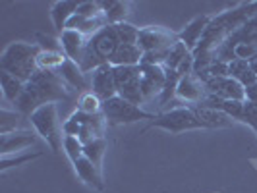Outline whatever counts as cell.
I'll use <instances>...</instances> for the list:
<instances>
[{
	"label": "cell",
	"mask_w": 257,
	"mask_h": 193,
	"mask_svg": "<svg viewBox=\"0 0 257 193\" xmlns=\"http://www.w3.org/2000/svg\"><path fill=\"white\" fill-rule=\"evenodd\" d=\"M103 114L110 126L134 124V122H140V120H151V122H153L155 116H157V114H153V112L143 110L142 106H136V104L124 101V99L118 97V95L112 97V99H108V101H104Z\"/></svg>",
	"instance_id": "obj_6"
},
{
	"label": "cell",
	"mask_w": 257,
	"mask_h": 193,
	"mask_svg": "<svg viewBox=\"0 0 257 193\" xmlns=\"http://www.w3.org/2000/svg\"><path fill=\"white\" fill-rule=\"evenodd\" d=\"M207 89L205 83L195 76V74H188L180 79L178 83V91H176V97H180L184 103H188L190 106H197V104H203V101L207 99Z\"/></svg>",
	"instance_id": "obj_12"
},
{
	"label": "cell",
	"mask_w": 257,
	"mask_h": 193,
	"mask_svg": "<svg viewBox=\"0 0 257 193\" xmlns=\"http://www.w3.org/2000/svg\"><path fill=\"white\" fill-rule=\"evenodd\" d=\"M193 110L201 118V122L207 128H228V126H232V120L220 110H213V108H205V106H193Z\"/></svg>",
	"instance_id": "obj_22"
},
{
	"label": "cell",
	"mask_w": 257,
	"mask_h": 193,
	"mask_svg": "<svg viewBox=\"0 0 257 193\" xmlns=\"http://www.w3.org/2000/svg\"><path fill=\"white\" fill-rule=\"evenodd\" d=\"M70 91L72 89L66 85L64 79L56 72L39 70L37 74L31 77V81L26 83V91H24L22 99L16 103V108L22 114L31 116L43 104L68 101L72 97Z\"/></svg>",
	"instance_id": "obj_1"
},
{
	"label": "cell",
	"mask_w": 257,
	"mask_h": 193,
	"mask_svg": "<svg viewBox=\"0 0 257 193\" xmlns=\"http://www.w3.org/2000/svg\"><path fill=\"white\" fill-rule=\"evenodd\" d=\"M142 95L145 103L153 101L161 95L167 83V70L165 66H142Z\"/></svg>",
	"instance_id": "obj_11"
},
{
	"label": "cell",
	"mask_w": 257,
	"mask_h": 193,
	"mask_svg": "<svg viewBox=\"0 0 257 193\" xmlns=\"http://www.w3.org/2000/svg\"><path fill=\"white\" fill-rule=\"evenodd\" d=\"M58 39H60V45H62L66 58L74 60L76 64H81L89 39L85 37L83 33H79V31H74V29H66L62 35H58Z\"/></svg>",
	"instance_id": "obj_14"
},
{
	"label": "cell",
	"mask_w": 257,
	"mask_h": 193,
	"mask_svg": "<svg viewBox=\"0 0 257 193\" xmlns=\"http://www.w3.org/2000/svg\"><path fill=\"white\" fill-rule=\"evenodd\" d=\"M120 45V39H118V33H116L114 26H106L103 27L97 35L87 41V49H85V54H83V60H81V70L87 74V72H93L97 70L99 66L108 64L110 56L114 54V51Z\"/></svg>",
	"instance_id": "obj_3"
},
{
	"label": "cell",
	"mask_w": 257,
	"mask_h": 193,
	"mask_svg": "<svg viewBox=\"0 0 257 193\" xmlns=\"http://www.w3.org/2000/svg\"><path fill=\"white\" fill-rule=\"evenodd\" d=\"M83 143L74 135H64V153L72 160V164H76L79 158H83Z\"/></svg>",
	"instance_id": "obj_28"
},
{
	"label": "cell",
	"mask_w": 257,
	"mask_h": 193,
	"mask_svg": "<svg viewBox=\"0 0 257 193\" xmlns=\"http://www.w3.org/2000/svg\"><path fill=\"white\" fill-rule=\"evenodd\" d=\"M205 83L209 95H217L224 101H245V87L232 77H199Z\"/></svg>",
	"instance_id": "obj_8"
},
{
	"label": "cell",
	"mask_w": 257,
	"mask_h": 193,
	"mask_svg": "<svg viewBox=\"0 0 257 193\" xmlns=\"http://www.w3.org/2000/svg\"><path fill=\"white\" fill-rule=\"evenodd\" d=\"M180 41L178 33L168 31L163 27H143L140 29V39L138 47L143 52H155V51H170L176 43Z\"/></svg>",
	"instance_id": "obj_7"
},
{
	"label": "cell",
	"mask_w": 257,
	"mask_h": 193,
	"mask_svg": "<svg viewBox=\"0 0 257 193\" xmlns=\"http://www.w3.org/2000/svg\"><path fill=\"white\" fill-rule=\"evenodd\" d=\"M242 122L247 124L249 128L257 133V103H244V112H242Z\"/></svg>",
	"instance_id": "obj_34"
},
{
	"label": "cell",
	"mask_w": 257,
	"mask_h": 193,
	"mask_svg": "<svg viewBox=\"0 0 257 193\" xmlns=\"http://www.w3.org/2000/svg\"><path fill=\"white\" fill-rule=\"evenodd\" d=\"M37 143V133L27 129H12L8 133H2L0 137V154L12 156V154L26 153V149Z\"/></svg>",
	"instance_id": "obj_9"
},
{
	"label": "cell",
	"mask_w": 257,
	"mask_h": 193,
	"mask_svg": "<svg viewBox=\"0 0 257 193\" xmlns=\"http://www.w3.org/2000/svg\"><path fill=\"white\" fill-rule=\"evenodd\" d=\"M83 112H72L70 118L66 120L64 124H62V131H64V135H74V137H79V131H81V126H83Z\"/></svg>",
	"instance_id": "obj_30"
},
{
	"label": "cell",
	"mask_w": 257,
	"mask_h": 193,
	"mask_svg": "<svg viewBox=\"0 0 257 193\" xmlns=\"http://www.w3.org/2000/svg\"><path fill=\"white\" fill-rule=\"evenodd\" d=\"M29 122L35 128L37 135H41L45 141L49 143L52 153H60L64 149V131H62V124H60V118H58L56 103L39 106L37 110L29 116Z\"/></svg>",
	"instance_id": "obj_4"
},
{
	"label": "cell",
	"mask_w": 257,
	"mask_h": 193,
	"mask_svg": "<svg viewBox=\"0 0 257 193\" xmlns=\"http://www.w3.org/2000/svg\"><path fill=\"white\" fill-rule=\"evenodd\" d=\"M77 178L83 181L85 185H89L91 189L95 191H104V180H103V172L95 166L91 160H87L85 156L79 158L76 164H74Z\"/></svg>",
	"instance_id": "obj_16"
},
{
	"label": "cell",
	"mask_w": 257,
	"mask_h": 193,
	"mask_svg": "<svg viewBox=\"0 0 257 193\" xmlns=\"http://www.w3.org/2000/svg\"><path fill=\"white\" fill-rule=\"evenodd\" d=\"M143 51L138 45H124L120 43L118 49L114 51V54L110 56L108 64L110 66H140L142 64Z\"/></svg>",
	"instance_id": "obj_18"
},
{
	"label": "cell",
	"mask_w": 257,
	"mask_h": 193,
	"mask_svg": "<svg viewBox=\"0 0 257 193\" xmlns=\"http://www.w3.org/2000/svg\"><path fill=\"white\" fill-rule=\"evenodd\" d=\"M165 70H167V68H165ZM180 79H182V76L176 72V70H167V83H165V89H163V93H161L159 103L167 104L176 97V91H178Z\"/></svg>",
	"instance_id": "obj_27"
},
{
	"label": "cell",
	"mask_w": 257,
	"mask_h": 193,
	"mask_svg": "<svg viewBox=\"0 0 257 193\" xmlns=\"http://www.w3.org/2000/svg\"><path fill=\"white\" fill-rule=\"evenodd\" d=\"M39 54H41V47L37 43L14 41L4 49L2 56H0V72L12 74L20 81L27 83L39 72Z\"/></svg>",
	"instance_id": "obj_2"
},
{
	"label": "cell",
	"mask_w": 257,
	"mask_h": 193,
	"mask_svg": "<svg viewBox=\"0 0 257 193\" xmlns=\"http://www.w3.org/2000/svg\"><path fill=\"white\" fill-rule=\"evenodd\" d=\"M228 77L236 79L244 87L257 83V76L249 66V60H232V62H228Z\"/></svg>",
	"instance_id": "obj_20"
},
{
	"label": "cell",
	"mask_w": 257,
	"mask_h": 193,
	"mask_svg": "<svg viewBox=\"0 0 257 193\" xmlns=\"http://www.w3.org/2000/svg\"><path fill=\"white\" fill-rule=\"evenodd\" d=\"M41 151H37V153H24L22 156H16V154H12V156H2L0 158V170L4 172V170H8L10 166H20V164H26V162H29V160H33V158H37V156H41Z\"/></svg>",
	"instance_id": "obj_31"
},
{
	"label": "cell",
	"mask_w": 257,
	"mask_h": 193,
	"mask_svg": "<svg viewBox=\"0 0 257 193\" xmlns=\"http://www.w3.org/2000/svg\"><path fill=\"white\" fill-rule=\"evenodd\" d=\"M77 6L79 2H74V0H60V2H54L51 8V18L52 24H54V29L58 35H62L68 27V22L74 18V14L77 12Z\"/></svg>",
	"instance_id": "obj_17"
},
{
	"label": "cell",
	"mask_w": 257,
	"mask_h": 193,
	"mask_svg": "<svg viewBox=\"0 0 257 193\" xmlns=\"http://www.w3.org/2000/svg\"><path fill=\"white\" fill-rule=\"evenodd\" d=\"M101 8L106 18L108 26H118L126 22V16L130 14V2H122V0H104L101 2Z\"/></svg>",
	"instance_id": "obj_19"
},
{
	"label": "cell",
	"mask_w": 257,
	"mask_h": 193,
	"mask_svg": "<svg viewBox=\"0 0 257 193\" xmlns=\"http://www.w3.org/2000/svg\"><path fill=\"white\" fill-rule=\"evenodd\" d=\"M0 85H2L4 99L12 104L18 103L22 99L24 91H26V83L24 81H20L18 77H14L12 74H6V72H0Z\"/></svg>",
	"instance_id": "obj_21"
},
{
	"label": "cell",
	"mask_w": 257,
	"mask_h": 193,
	"mask_svg": "<svg viewBox=\"0 0 257 193\" xmlns=\"http://www.w3.org/2000/svg\"><path fill=\"white\" fill-rule=\"evenodd\" d=\"M66 54L64 52H45L41 51L37 58L39 70H45V72H58V68L64 64Z\"/></svg>",
	"instance_id": "obj_25"
},
{
	"label": "cell",
	"mask_w": 257,
	"mask_h": 193,
	"mask_svg": "<svg viewBox=\"0 0 257 193\" xmlns=\"http://www.w3.org/2000/svg\"><path fill=\"white\" fill-rule=\"evenodd\" d=\"M188 54H192V51H190L184 43L178 41V43L168 51L167 60H165V68H167V70H178L182 62L188 58Z\"/></svg>",
	"instance_id": "obj_26"
},
{
	"label": "cell",
	"mask_w": 257,
	"mask_h": 193,
	"mask_svg": "<svg viewBox=\"0 0 257 193\" xmlns=\"http://www.w3.org/2000/svg\"><path fill=\"white\" fill-rule=\"evenodd\" d=\"M104 153H106V141H104V137L103 139H95V141L87 143V145L83 147V156H85L87 160H91L101 172H103Z\"/></svg>",
	"instance_id": "obj_23"
},
{
	"label": "cell",
	"mask_w": 257,
	"mask_h": 193,
	"mask_svg": "<svg viewBox=\"0 0 257 193\" xmlns=\"http://www.w3.org/2000/svg\"><path fill=\"white\" fill-rule=\"evenodd\" d=\"M35 39H37V45L41 47V51L64 52L62 51V45H60V39H54V37H51V35H43V33H37Z\"/></svg>",
	"instance_id": "obj_32"
},
{
	"label": "cell",
	"mask_w": 257,
	"mask_h": 193,
	"mask_svg": "<svg viewBox=\"0 0 257 193\" xmlns=\"http://www.w3.org/2000/svg\"><path fill=\"white\" fill-rule=\"evenodd\" d=\"M245 101L257 103V83L249 85V87H245Z\"/></svg>",
	"instance_id": "obj_35"
},
{
	"label": "cell",
	"mask_w": 257,
	"mask_h": 193,
	"mask_svg": "<svg viewBox=\"0 0 257 193\" xmlns=\"http://www.w3.org/2000/svg\"><path fill=\"white\" fill-rule=\"evenodd\" d=\"M116 27V33H118V39H120V43H124V45H138V39H140V29L136 26H132L128 22H124V24H118Z\"/></svg>",
	"instance_id": "obj_29"
},
{
	"label": "cell",
	"mask_w": 257,
	"mask_h": 193,
	"mask_svg": "<svg viewBox=\"0 0 257 193\" xmlns=\"http://www.w3.org/2000/svg\"><path fill=\"white\" fill-rule=\"evenodd\" d=\"M211 22H213L211 16H197L195 20H192V22L178 33L180 43H184V45L193 52L197 47H199L201 39L205 37V33H207V29H209V26H211Z\"/></svg>",
	"instance_id": "obj_13"
},
{
	"label": "cell",
	"mask_w": 257,
	"mask_h": 193,
	"mask_svg": "<svg viewBox=\"0 0 257 193\" xmlns=\"http://www.w3.org/2000/svg\"><path fill=\"white\" fill-rule=\"evenodd\" d=\"M91 91H93L103 103L118 95L116 79H114V66L103 64V66H99L97 70L91 72Z\"/></svg>",
	"instance_id": "obj_10"
},
{
	"label": "cell",
	"mask_w": 257,
	"mask_h": 193,
	"mask_svg": "<svg viewBox=\"0 0 257 193\" xmlns=\"http://www.w3.org/2000/svg\"><path fill=\"white\" fill-rule=\"evenodd\" d=\"M149 128H161L170 133H182V131H190V129H201L207 128L201 122V118L195 114L193 106H178L167 112L155 116V120L149 124Z\"/></svg>",
	"instance_id": "obj_5"
},
{
	"label": "cell",
	"mask_w": 257,
	"mask_h": 193,
	"mask_svg": "<svg viewBox=\"0 0 257 193\" xmlns=\"http://www.w3.org/2000/svg\"><path fill=\"white\" fill-rule=\"evenodd\" d=\"M77 110L83 114H99L103 112V101L93 91H85L77 99Z\"/></svg>",
	"instance_id": "obj_24"
},
{
	"label": "cell",
	"mask_w": 257,
	"mask_h": 193,
	"mask_svg": "<svg viewBox=\"0 0 257 193\" xmlns=\"http://www.w3.org/2000/svg\"><path fill=\"white\" fill-rule=\"evenodd\" d=\"M56 74L64 79V83L70 87V89L81 91V93H85V91L91 89V81H87L85 72L81 70V66L76 64V62L70 60V58H66L64 64L58 68Z\"/></svg>",
	"instance_id": "obj_15"
},
{
	"label": "cell",
	"mask_w": 257,
	"mask_h": 193,
	"mask_svg": "<svg viewBox=\"0 0 257 193\" xmlns=\"http://www.w3.org/2000/svg\"><path fill=\"white\" fill-rule=\"evenodd\" d=\"M76 14L83 16V18H99V16H104L103 8H101V2H79Z\"/></svg>",
	"instance_id": "obj_33"
}]
</instances>
